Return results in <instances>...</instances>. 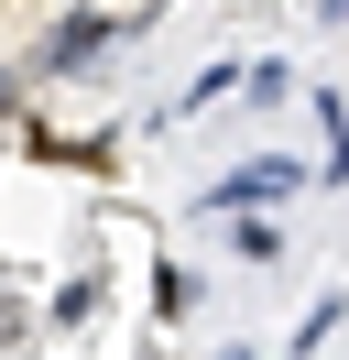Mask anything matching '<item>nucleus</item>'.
Wrapping results in <instances>:
<instances>
[{
  "mask_svg": "<svg viewBox=\"0 0 349 360\" xmlns=\"http://www.w3.org/2000/svg\"><path fill=\"white\" fill-rule=\"evenodd\" d=\"M120 44V33H109V11H77V22H55L33 44V77H77V66H99V55Z\"/></svg>",
  "mask_w": 349,
  "mask_h": 360,
  "instance_id": "f257e3e1",
  "label": "nucleus"
},
{
  "mask_svg": "<svg viewBox=\"0 0 349 360\" xmlns=\"http://www.w3.org/2000/svg\"><path fill=\"white\" fill-rule=\"evenodd\" d=\"M295 186H305L295 164H240L229 186H208V207H273V197H295Z\"/></svg>",
  "mask_w": 349,
  "mask_h": 360,
  "instance_id": "f03ea898",
  "label": "nucleus"
}]
</instances>
